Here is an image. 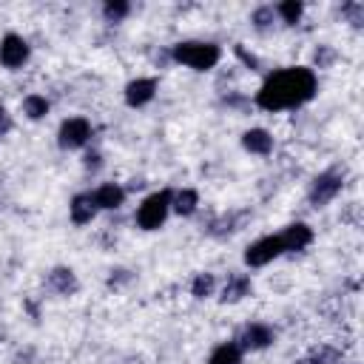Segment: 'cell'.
<instances>
[{"label":"cell","mask_w":364,"mask_h":364,"mask_svg":"<svg viewBox=\"0 0 364 364\" xmlns=\"http://www.w3.org/2000/svg\"><path fill=\"white\" fill-rule=\"evenodd\" d=\"M316 94H318V77L310 65H284L270 71L262 80L253 102L262 111L279 114V111H293L307 105Z\"/></svg>","instance_id":"obj_1"},{"label":"cell","mask_w":364,"mask_h":364,"mask_svg":"<svg viewBox=\"0 0 364 364\" xmlns=\"http://www.w3.org/2000/svg\"><path fill=\"white\" fill-rule=\"evenodd\" d=\"M171 63L193 68V71H213L222 60V48L213 40H179L168 51Z\"/></svg>","instance_id":"obj_2"},{"label":"cell","mask_w":364,"mask_h":364,"mask_svg":"<svg viewBox=\"0 0 364 364\" xmlns=\"http://www.w3.org/2000/svg\"><path fill=\"white\" fill-rule=\"evenodd\" d=\"M344 185H347V168H344V165H330V168H324L321 173H316V176L310 179L307 205H310L313 210L327 208V205L344 191Z\"/></svg>","instance_id":"obj_3"},{"label":"cell","mask_w":364,"mask_h":364,"mask_svg":"<svg viewBox=\"0 0 364 364\" xmlns=\"http://www.w3.org/2000/svg\"><path fill=\"white\" fill-rule=\"evenodd\" d=\"M171 199H173V191L171 188H159L154 193H148L139 205H136V213H134V222L139 230H159L168 216H171Z\"/></svg>","instance_id":"obj_4"},{"label":"cell","mask_w":364,"mask_h":364,"mask_svg":"<svg viewBox=\"0 0 364 364\" xmlns=\"http://www.w3.org/2000/svg\"><path fill=\"white\" fill-rule=\"evenodd\" d=\"M94 136V125L88 117H65L57 128V145L63 151H80L91 142Z\"/></svg>","instance_id":"obj_5"},{"label":"cell","mask_w":364,"mask_h":364,"mask_svg":"<svg viewBox=\"0 0 364 364\" xmlns=\"http://www.w3.org/2000/svg\"><path fill=\"white\" fill-rule=\"evenodd\" d=\"M282 256H284V247H282L279 233H264V236L253 239L245 247V253H242V259H245L247 267H264V264H270V262H276Z\"/></svg>","instance_id":"obj_6"},{"label":"cell","mask_w":364,"mask_h":364,"mask_svg":"<svg viewBox=\"0 0 364 364\" xmlns=\"http://www.w3.org/2000/svg\"><path fill=\"white\" fill-rule=\"evenodd\" d=\"M31 60V46L23 34L9 31L0 37V65L9 71H20L26 63Z\"/></svg>","instance_id":"obj_7"},{"label":"cell","mask_w":364,"mask_h":364,"mask_svg":"<svg viewBox=\"0 0 364 364\" xmlns=\"http://www.w3.org/2000/svg\"><path fill=\"white\" fill-rule=\"evenodd\" d=\"M273 341H276V330L270 324H264V321H250L236 336V344L242 347V353H262Z\"/></svg>","instance_id":"obj_8"},{"label":"cell","mask_w":364,"mask_h":364,"mask_svg":"<svg viewBox=\"0 0 364 364\" xmlns=\"http://www.w3.org/2000/svg\"><path fill=\"white\" fill-rule=\"evenodd\" d=\"M156 91H159V80L156 77H134V80L125 82L122 100H125L128 108H145L148 102H154Z\"/></svg>","instance_id":"obj_9"},{"label":"cell","mask_w":364,"mask_h":364,"mask_svg":"<svg viewBox=\"0 0 364 364\" xmlns=\"http://www.w3.org/2000/svg\"><path fill=\"white\" fill-rule=\"evenodd\" d=\"M253 213L245 208V210H228V213H219V216H213L210 222H208V228H205V233L208 236H213V239H230L233 233H239L242 228H245V222L250 219Z\"/></svg>","instance_id":"obj_10"},{"label":"cell","mask_w":364,"mask_h":364,"mask_svg":"<svg viewBox=\"0 0 364 364\" xmlns=\"http://www.w3.org/2000/svg\"><path fill=\"white\" fill-rule=\"evenodd\" d=\"M128 188H122L119 182H100L94 191H88V199L97 210H119L125 205Z\"/></svg>","instance_id":"obj_11"},{"label":"cell","mask_w":364,"mask_h":364,"mask_svg":"<svg viewBox=\"0 0 364 364\" xmlns=\"http://www.w3.org/2000/svg\"><path fill=\"white\" fill-rule=\"evenodd\" d=\"M279 239H282L284 253H301V250H307L313 245L316 233H313V228L307 222H290V225H284L279 230Z\"/></svg>","instance_id":"obj_12"},{"label":"cell","mask_w":364,"mask_h":364,"mask_svg":"<svg viewBox=\"0 0 364 364\" xmlns=\"http://www.w3.org/2000/svg\"><path fill=\"white\" fill-rule=\"evenodd\" d=\"M46 290L54 293V296H63V299L74 296V293L80 290V279H77L74 267H68V264L51 267V270L46 273Z\"/></svg>","instance_id":"obj_13"},{"label":"cell","mask_w":364,"mask_h":364,"mask_svg":"<svg viewBox=\"0 0 364 364\" xmlns=\"http://www.w3.org/2000/svg\"><path fill=\"white\" fill-rule=\"evenodd\" d=\"M250 293H253V279H250V273H230V276L225 279L222 290H219V301H222V304H239V301H245Z\"/></svg>","instance_id":"obj_14"},{"label":"cell","mask_w":364,"mask_h":364,"mask_svg":"<svg viewBox=\"0 0 364 364\" xmlns=\"http://www.w3.org/2000/svg\"><path fill=\"white\" fill-rule=\"evenodd\" d=\"M239 142H242V148H245L247 154H253V156H270L273 148H276V139H273V134H270L267 128H247V131L239 136Z\"/></svg>","instance_id":"obj_15"},{"label":"cell","mask_w":364,"mask_h":364,"mask_svg":"<svg viewBox=\"0 0 364 364\" xmlns=\"http://www.w3.org/2000/svg\"><path fill=\"white\" fill-rule=\"evenodd\" d=\"M341 358H344V350L341 347L318 344V347H310L304 355H299L293 364H341Z\"/></svg>","instance_id":"obj_16"},{"label":"cell","mask_w":364,"mask_h":364,"mask_svg":"<svg viewBox=\"0 0 364 364\" xmlns=\"http://www.w3.org/2000/svg\"><path fill=\"white\" fill-rule=\"evenodd\" d=\"M94 216H97V208L91 205L88 193H74V196L68 199V219H71L77 228L91 225V222H94Z\"/></svg>","instance_id":"obj_17"},{"label":"cell","mask_w":364,"mask_h":364,"mask_svg":"<svg viewBox=\"0 0 364 364\" xmlns=\"http://www.w3.org/2000/svg\"><path fill=\"white\" fill-rule=\"evenodd\" d=\"M199 210V191L196 188H179L173 191V199H171V213L188 219Z\"/></svg>","instance_id":"obj_18"},{"label":"cell","mask_w":364,"mask_h":364,"mask_svg":"<svg viewBox=\"0 0 364 364\" xmlns=\"http://www.w3.org/2000/svg\"><path fill=\"white\" fill-rule=\"evenodd\" d=\"M242 358H245V353L236 344V338H228V341H219L210 350V355H208L205 364H242Z\"/></svg>","instance_id":"obj_19"},{"label":"cell","mask_w":364,"mask_h":364,"mask_svg":"<svg viewBox=\"0 0 364 364\" xmlns=\"http://www.w3.org/2000/svg\"><path fill=\"white\" fill-rule=\"evenodd\" d=\"M20 111H23V117H26V119L40 122V119H46V117H48L51 102H48L43 94H26V97L20 100Z\"/></svg>","instance_id":"obj_20"},{"label":"cell","mask_w":364,"mask_h":364,"mask_svg":"<svg viewBox=\"0 0 364 364\" xmlns=\"http://www.w3.org/2000/svg\"><path fill=\"white\" fill-rule=\"evenodd\" d=\"M304 9H307V6H304L301 0H282V3L273 6L276 20H279L282 26H299L301 17H304Z\"/></svg>","instance_id":"obj_21"},{"label":"cell","mask_w":364,"mask_h":364,"mask_svg":"<svg viewBox=\"0 0 364 364\" xmlns=\"http://www.w3.org/2000/svg\"><path fill=\"white\" fill-rule=\"evenodd\" d=\"M191 296H193L196 301H205V299L216 296V276H213L210 270L196 273V276L191 279Z\"/></svg>","instance_id":"obj_22"},{"label":"cell","mask_w":364,"mask_h":364,"mask_svg":"<svg viewBox=\"0 0 364 364\" xmlns=\"http://www.w3.org/2000/svg\"><path fill=\"white\" fill-rule=\"evenodd\" d=\"M131 14V3L128 0H105L102 3V20L105 23H122Z\"/></svg>","instance_id":"obj_23"},{"label":"cell","mask_w":364,"mask_h":364,"mask_svg":"<svg viewBox=\"0 0 364 364\" xmlns=\"http://www.w3.org/2000/svg\"><path fill=\"white\" fill-rule=\"evenodd\" d=\"M276 23H279V20H276L273 6H256V9L250 11V26H253L256 31H270Z\"/></svg>","instance_id":"obj_24"},{"label":"cell","mask_w":364,"mask_h":364,"mask_svg":"<svg viewBox=\"0 0 364 364\" xmlns=\"http://www.w3.org/2000/svg\"><path fill=\"white\" fill-rule=\"evenodd\" d=\"M336 60H338V51L333 48V46H327V43H321V46H316L313 48V71L318 68V71H324V68H333L336 65Z\"/></svg>","instance_id":"obj_25"},{"label":"cell","mask_w":364,"mask_h":364,"mask_svg":"<svg viewBox=\"0 0 364 364\" xmlns=\"http://www.w3.org/2000/svg\"><path fill=\"white\" fill-rule=\"evenodd\" d=\"M341 17H344L353 28H361V23H364V3H361V0L341 3Z\"/></svg>","instance_id":"obj_26"},{"label":"cell","mask_w":364,"mask_h":364,"mask_svg":"<svg viewBox=\"0 0 364 364\" xmlns=\"http://www.w3.org/2000/svg\"><path fill=\"white\" fill-rule=\"evenodd\" d=\"M233 54H236V57H239V60L245 63V68H250V71H259V68H262L259 57H256L253 51H247V48L242 46V43H236V46H233Z\"/></svg>","instance_id":"obj_27"},{"label":"cell","mask_w":364,"mask_h":364,"mask_svg":"<svg viewBox=\"0 0 364 364\" xmlns=\"http://www.w3.org/2000/svg\"><path fill=\"white\" fill-rule=\"evenodd\" d=\"M82 168L91 171V173H97V171L102 168V154H100V151H85V154H82Z\"/></svg>","instance_id":"obj_28"},{"label":"cell","mask_w":364,"mask_h":364,"mask_svg":"<svg viewBox=\"0 0 364 364\" xmlns=\"http://www.w3.org/2000/svg\"><path fill=\"white\" fill-rule=\"evenodd\" d=\"M131 279H134L131 270L117 267V270H111V276H108V287H119V284H125V282H131Z\"/></svg>","instance_id":"obj_29"}]
</instances>
